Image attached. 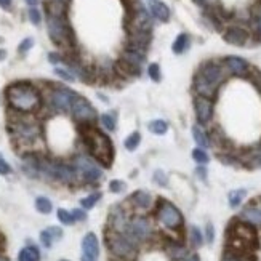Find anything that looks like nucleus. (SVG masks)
Wrapping results in <instances>:
<instances>
[{"label":"nucleus","instance_id":"nucleus-52","mask_svg":"<svg viewBox=\"0 0 261 261\" xmlns=\"http://www.w3.org/2000/svg\"><path fill=\"white\" fill-rule=\"evenodd\" d=\"M26 4H28L29 7H36V5L39 4V0H26Z\"/></svg>","mask_w":261,"mask_h":261},{"label":"nucleus","instance_id":"nucleus-15","mask_svg":"<svg viewBox=\"0 0 261 261\" xmlns=\"http://www.w3.org/2000/svg\"><path fill=\"white\" fill-rule=\"evenodd\" d=\"M111 229L112 231H117V232H125L127 231V226H128V215L125 213L124 208L120 207H114L111 211Z\"/></svg>","mask_w":261,"mask_h":261},{"label":"nucleus","instance_id":"nucleus-35","mask_svg":"<svg viewBox=\"0 0 261 261\" xmlns=\"http://www.w3.org/2000/svg\"><path fill=\"white\" fill-rule=\"evenodd\" d=\"M189 234H191V243H192V245L194 247H200L203 243V235H202L199 227L197 226H191Z\"/></svg>","mask_w":261,"mask_h":261},{"label":"nucleus","instance_id":"nucleus-19","mask_svg":"<svg viewBox=\"0 0 261 261\" xmlns=\"http://www.w3.org/2000/svg\"><path fill=\"white\" fill-rule=\"evenodd\" d=\"M63 237V229L61 227H56V226H52L48 227V229L40 232V242L44 243V247L50 248L53 245L55 240H60Z\"/></svg>","mask_w":261,"mask_h":261},{"label":"nucleus","instance_id":"nucleus-18","mask_svg":"<svg viewBox=\"0 0 261 261\" xmlns=\"http://www.w3.org/2000/svg\"><path fill=\"white\" fill-rule=\"evenodd\" d=\"M240 218L243 221H247L250 224H256V226H261V205H250L245 207L242 210L240 213Z\"/></svg>","mask_w":261,"mask_h":261},{"label":"nucleus","instance_id":"nucleus-7","mask_svg":"<svg viewBox=\"0 0 261 261\" xmlns=\"http://www.w3.org/2000/svg\"><path fill=\"white\" fill-rule=\"evenodd\" d=\"M157 218L159 221L164 224L168 229H179L183 226V215L172 202H168L165 199L159 200V207H157Z\"/></svg>","mask_w":261,"mask_h":261},{"label":"nucleus","instance_id":"nucleus-34","mask_svg":"<svg viewBox=\"0 0 261 261\" xmlns=\"http://www.w3.org/2000/svg\"><path fill=\"white\" fill-rule=\"evenodd\" d=\"M101 125L108 130V132H114L116 130V116H111V114H103L100 117Z\"/></svg>","mask_w":261,"mask_h":261},{"label":"nucleus","instance_id":"nucleus-17","mask_svg":"<svg viewBox=\"0 0 261 261\" xmlns=\"http://www.w3.org/2000/svg\"><path fill=\"white\" fill-rule=\"evenodd\" d=\"M82 251L84 255L92 258V259H96L98 255H100V243H98V237L93 234V232H88L84 240H82Z\"/></svg>","mask_w":261,"mask_h":261},{"label":"nucleus","instance_id":"nucleus-28","mask_svg":"<svg viewBox=\"0 0 261 261\" xmlns=\"http://www.w3.org/2000/svg\"><path fill=\"white\" fill-rule=\"evenodd\" d=\"M148 128H149V132L154 133V135H165L168 132V124L162 119H156V120L149 122Z\"/></svg>","mask_w":261,"mask_h":261},{"label":"nucleus","instance_id":"nucleus-38","mask_svg":"<svg viewBox=\"0 0 261 261\" xmlns=\"http://www.w3.org/2000/svg\"><path fill=\"white\" fill-rule=\"evenodd\" d=\"M148 74L151 77V80L154 82H160V66L157 63H152L148 66Z\"/></svg>","mask_w":261,"mask_h":261},{"label":"nucleus","instance_id":"nucleus-50","mask_svg":"<svg viewBox=\"0 0 261 261\" xmlns=\"http://www.w3.org/2000/svg\"><path fill=\"white\" fill-rule=\"evenodd\" d=\"M0 7H2V8H10L12 7V0H0Z\"/></svg>","mask_w":261,"mask_h":261},{"label":"nucleus","instance_id":"nucleus-30","mask_svg":"<svg viewBox=\"0 0 261 261\" xmlns=\"http://www.w3.org/2000/svg\"><path fill=\"white\" fill-rule=\"evenodd\" d=\"M36 208H37V211H40V213H44V215L52 213V210H53L52 200L47 199V197H37L36 199Z\"/></svg>","mask_w":261,"mask_h":261},{"label":"nucleus","instance_id":"nucleus-39","mask_svg":"<svg viewBox=\"0 0 261 261\" xmlns=\"http://www.w3.org/2000/svg\"><path fill=\"white\" fill-rule=\"evenodd\" d=\"M125 183L120 181V179H112L109 183V191L114 192V194H119V192H124L125 191Z\"/></svg>","mask_w":261,"mask_h":261},{"label":"nucleus","instance_id":"nucleus-44","mask_svg":"<svg viewBox=\"0 0 261 261\" xmlns=\"http://www.w3.org/2000/svg\"><path fill=\"white\" fill-rule=\"evenodd\" d=\"M12 172V167L8 165V162L4 159V156L0 154V175H8Z\"/></svg>","mask_w":261,"mask_h":261},{"label":"nucleus","instance_id":"nucleus-24","mask_svg":"<svg viewBox=\"0 0 261 261\" xmlns=\"http://www.w3.org/2000/svg\"><path fill=\"white\" fill-rule=\"evenodd\" d=\"M245 162L250 168H261V144L250 149L245 156Z\"/></svg>","mask_w":261,"mask_h":261},{"label":"nucleus","instance_id":"nucleus-56","mask_svg":"<svg viewBox=\"0 0 261 261\" xmlns=\"http://www.w3.org/2000/svg\"><path fill=\"white\" fill-rule=\"evenodd\" d=\"M0 261H7V259H2V258H0Z\"/></svg>","mask_w":261,"mask_h":261},{"label":"nucleus","instance_id":"nucleus-23","mask_svg":"<svg viewBox=\"0 0 261 261\" xmlns=\"http://www.w3.org/2000/svg\"><path fill=\"white\" fill-rule=\"evenodd\" d=\"M192 136H194V141L197 143L199 148H202V149L210 148V138L205 132H203V128L200 125L192 127Z\"/></svg>","mask_w":261,"mask_h":261},{"label":"nucleus","instance_id":"nucleus-57","mask_svg":"<svg viewBox=\"0 0 261 261\" xmlns=\"http://www.w3.org/2000/svg\"><path fill=\"white\" fill-rule=\"evenodd\" d=\"M61 261H68V259H61Z\"/></svg>","mask_w":261,"mask_h":261},{"label":"nucleus","instance_id":"nucleus-46","mask_svg":"<svg viewBox=\"0 0 261 261\" xmlns=\"http://www.w3.org/2000/svg\"><path fill=\"white\" fill-rule=\"evenodd\" d=\"M195 173H197V176L202 179V181H205V179H207V168L205 167H197V168H195Z\"/></svg>","mask_w":261,"mask_h":261},{"label":"nucleus","instance_id":"nucleus-41","mask_svg":"<svg viewBox=\"0 0 261 261\" xmlns=\"http://www.w3.org/2000/svg\"><path fill=\"white\" fill-rule=\"evenodd\" d=\"M29 20H31V23H34V24H40V21H42V16H40V12L37 10L36 7H31V8H29Z\"/></svg>","mask_w":261,"mask_h":261},{"label":"nucleus","instance_id":"nucleus-59","mask_svg":"<svg viewBox=\"0 0 261 261\" xmlns=\"http://www.w3.org/2000/svg\"><path fill=\"white\" fill-rule=\"evenodd\" d=\"M61 2H64V0H61Z\"/></svg>","mask_w":261,"mask_h":261},{"label":"nucleus","instance_id":"nucleus-36","mask_svg":"<svg viewBox=\"0 0 261 261\" xmlns=\"http://www.w3.org/2000/svg\"><path fill=\"white\" fill-rule=\"evenodd\" d=\"M56 215H58V219H60V221H61L63 224H66V226H69V224H72V223L76 221L71 211L64 210V208H60V210H58V213H56Z\"/></svg>","mask_w":261,"mask_h":261},{"label":"nucleus","instance_id":"nucleus-48","mask_svg":"<svg viewBox=\"0 0 261 261\" xmlns=\"http://www.w3.org/2000/svg\"><path fill=\"white\" fill-rule=\"evenodd\" d=\"M5 247H7V239H5L4 232L0 231V251H4V250H5Z\"/></svg>","mask_w":261,"mask_h":261},{"label":"nucleus","instance_id":"nucleus-51","mask_svg":"<svg viewBox=\"0 0 261 261\" xmlns=\"http://www.w3.org/2000/svg\"><path fill=\"white\" fill-rule=\"evenodd\" d=\"M183 261H200V259H199V256H197V255L194 253V255H187V256L183 259Z\"/></svg>","mask_w":261,"mask_h":261},{"label":"nucleus","instance_id":"nucleus-55","mask_svg":"<svg viewBox=\"0 0 261 261\" xmlns=\"http://www.w3.org/2000/svg\"><path fill=\"white\" fill-rule=\"evenodd\" d=\"M194 2H195V4H197V5H202L203 2H205V0H194Z\"/></svg>","mask_w":261,"mask_h":261},{"label":"nucleus","instance_id":"nucleus-1","mask_svg":"<svg viewBox=\"0 0 261 261\" xmlns=\"http://www.w3.org/2000/svg\"><path fill=\"white\" fill-rule=\"evenodd\" d=\"M7 104L18 114H31L42 108V96L39 90L28 82H15L5 88Z\"/></svg>","mask_w":261,"mask_h":261},{"label":"nucleus","instance_id":"nucleus-5","mask_svg":"<svg viewBox=\"0 0 261 261\" xmlns=\"http://www.w3.org/2000/svg\"><path fill=\"white\" fill-rule=\"evenodd\" d=\"M136 245L132 239L124 232L106 231V247L111 253L122 261H133L136 256Z\"/></svg>","mask_w":261,"mask_h":261},{"label":"nucleus","instance_id":"nucleus-32","mask_svg":"<svg viewBox=\"0 0 261 261\" xmlns=\"http://www.w3.org/2000/svg\"><path fill=\"white\" fill-rule=\"evenodd\" d=\"M192 159L197 162L199 165H207L210 162L208 154L205 152V149H202V148H197V149L192 151Z\"/></svg>","mask_w":261,"mask_h":261},{"label":"nucleus","instance_id":"nucleus-43","mask_svg":"<svg viewBox=\"0 0 261 261\" xmlns=\"http://www.w3.org/2000/svg\"><path fill=\"white\" fill-rule=\"evenodd\" d=\"M205 240L208 243H213V240H215V227L211 223H208L205 226Z\"/></svg>","mask_w":261,"mask_h":261},{"label":"nucleus","instance_id":"nucleus-54","mask_svg":"<svg viewBox=\"0 0 261 261\" xmlns=\"http://www.w3.org/2000/svg\"><path fill=\"white\" fill-rule=\"evenodd\" d=\"M82 261H95V259H92V258H88V256L84 255V256H82Z\"/></svg>","mask_w":261,"mask_h":261},{"label":"nucleus","instance_id":"nucleus-37","mask_svg":"<svg viewBox=\"0 0 261 261\" xmlns=\"http://www.w3.org/2000/svg\"><path fill=\"white\" fill-rule=\"evenodd\" d=\"M55 74L61 77L63 80H66V82H74L76 80V76L72 74V71L71 69H64V68H56L55 69Z\"/></svg>","mask_w":261,"mask_h":261},{"label":"nucleus","instance_id":"nucleus-60","mask_svg":"<svg viewBox=\"0 0 261 261\" xmlns=\"http://www.w3.org/2000/svg\"><path fill=\"white\" fill-rule=\"evenodd\" d=\"M259 200H261V197H259Z\"/></svg>","mask_w":261,"mask_h":261},{"label":"nucleus","instance_id":"nucleus-14","mask_svg":"<svg viewBox=\"0 0 261 261\" xmlns=\"http://www.w3.org/2000/svg\"><path fill=\"white\" fill-rule=\"evenodd\" d=\"M223 39L226 40L227 44H231V45L243 47L247 44V40H248V32L243 28H240V26H231V28H227L224 31Z\"/></svg>","mask_w":261,"mask_h":261},{"label":"nucleus","instance_id":"nucleus-2","mask_svg":"<svg viewBox=\"0 0 261 261\" xmlns=\"http://www.w3.org/2000/svg\"><path fill=\"white\" fill-rule=\"evenodd\" d=\"M80 136L88 148V152L104 167H111L114 159V146L109 136L93 124H80Z\"/></svg>","mask_w":261,"mask_h":261},{"label":"nucleus","instance_id":"nucleus-6","mask_svg":"<svg viewBox=\"0 0 261 261\" xmlns=\"http://www.w3.org/2000/svg\"><path fill=\"white\" fill-rule=\"evenodd\" d=\"M7 130L12 133V136L16 141H20L23 144H32L42 136V127H40L39 122L21 119V117L10 120Z\"/></svg>","mask_w":261,"mask_h":261},{"label":"nucleus","instance_id":"nucleus-16","mask_svg":"<svg viewBox=\"0 0 261 261\" xmlns=\"http://www.w3.org/2000/svg\"><path fill=\"white\" fill-rule=\"evenodd\" d=\"M224 66L235 76H247L250 71V64L240 56H227L224 58Z\"/></svg>","mask_w":261,"mask_h":261},{"label":"nucleus","instance_id":"nucleus-25","mask_svg":"<svg viewBox=\"0 0 261 261\" xmlns=\"http://www.w3.org/2000/svg\"><path fill=\"white\" fill-rule=\"evenodd\" d=\"M18 261H40V251H39V248L34 247V245L24 247L20 251Z\"/></svg>","mask_w":261,"mask_h":261},{"label":"nucleus","instance_id":"nucleus-45","mask_svg":"<svg viewBox=\"0 0 261 261\" xmlns=\"http://www.w3.org/2000/svg\"><path fill=\"white\" fill-rule=\"evenodd\" d=\"M71 213H72V216H74V219H76V221H84V219L87 218L85 211H84V210H80V208H76V210H72Z\"/></svg>","mask_w":261,"mask_h":261},{"label":"nucleus","instance_id":"nucleus-29","mask_svg":"<svg viewBox=\"0 0 261 261\" xmlns=\"http://www.w3.org/2000/svg\"><path fill=\"white\" fill-rule=\"evenodd\" d=\"M167 251H168L170 256H172L173 259H178V261H183L187 256V250L181 245H176V243H172V245L167 248Z\"/></svg>","mask_w":261,"mask_h":261},{"label":"nucleus","instance_id":"nucleus-4","mask_svg":"<svg viewBox=\"0 0 261 261\" xmlns=\"http://www.w3.org/2000/svg\"><path fill=\"white\" fill-rule=\"evenodd\" d=\"M229 247L231 251L247 255L258 247V235L255 227L247 221L232 223L229 227Z\"/></svg>","mask_w":261,"mask_h":261},{"label":"nucleus","instance_id":"nucleus-40","mask_svg":"<svg viewBox=\"0 0 261 261\" xmlns=\"http://www.w3.org/2000/svg\"><path fill=\"white\" fill-rule=\"evenodd\" d=\"M154 181H156V184L165 187L168 184V178H167L165 172H162V170H156V172H154Z\"/></svg>","mask_w":261,"mask_h":261},{"label":"nucleus","instance_id":"nucleus-49","mask_svg":"<svg viewBox=\"0 0 261 261\" xmlns=\"http://www.w3.org/2000/svg\"><path fill=\"white\" fill-rule=\"evenodd\" d=\"M48 58H50V63H60L61 61V58L56 53H50L48 55Z\"/></svg>","mask_w":261,"mask_h":261},{"label":"nucleus","instance_id":"nucleus-3","mask_svg":"<svg viewBox=\"0 0 261 261\" xmlns=\"http://www.w3.org/2000/svg\"><path fill=\"white\" fill-rule=\"evenodd\" d=\"M226 80V72L221 64L215 61H207L199 68L194 76V90L199 96L213 100L218 93V88Z\"/></svg>","mask_w":261,"mask_h":261},{"label":"nucleus","instance_id":"nucleus-53","mask_svg":"<svg viewBox=\"0 0 261 261\" xmlns=\"http://www.w3.org/2000/svg\"><path fill=\"white\" fill-rule=\"evenodd\" d=\"M5 55H7L5 50H0V60H4V58H5Z\"/></svg>","mask_w":261,"mask_h":261},{"label":"nucleus","instance_id":"nucleus-22","mask_svg":"<svg viewBox=\"0 0 261 261\" xmlns=\"http://www.w3.org/2000/svg\"><path fill=\"white\" fill-rule=\"evenodd\" d=\"M149 8H151V13L156 16L159 21L167 23L170 20V8L164 2H159V0H156V2L151 4Z\"/></svg>","mask_w":261,"mask_h":261},{"label":"nucleus","instance_id":"nucleus-58","mask_svg":"<svg viewBox=\"0 0 261 261\" xmlns=\"http://www.w3.org/2000/svg\"><path fill=\"white\" fill-rule=\"evenodd\" d=\"M259 92H261V85H259Z\"/></svg>","mask_w":261,"mask_h":261},{"label":"nucleus","instance_id":"nucleus-13","mask_svg":"<svg viewBox=\"0 0 261 261\" xmlns=\"http://www.w3.org/2000/svg\"><path fill=\"white\" fill-rule=\"evenodd\" d=\"M194 111H195V119H197L200 125L208 124L211 117H213V111H215L213 100H208V98L197 95L194 98Z\"/></svg>","mask_w":261,"mask_h":261},{"label":"nucleus","instance_id":"nucleus-47","mask_svg":"<svg viewBox=\"0 0 261 261\" xmlns=\"http://www.w3.org/2000/svg\"><path fill=\"white\" fill-rule=\"evenodd\" d=\"M255 28L258 31V34H261V8L258 10L256 16H255Z\"/></svg>","mask_w":261,"mask_h":261},{"label":"nucleus","instance_id":"nucleus-21","mask_svg":"<svg viewBox=\"0 0 261 261\" xmlns=\"http://www.w3.org/2000/svg\"><path fill=\"white\" fill-rule=\"evenodd\" d=\"M130 202H132L135 207L144 210V208L151 207L152 197H151V194L146 192V191H136V192H133L132 195H130Z\"/></svg>","mask_w":261,"mask_h":261},{"label":"nucleus","instance_id":"nucleus-9","mask_svg":"<svg viewBox=\"0 0 261 261\" xmlns=\"http://www.w3.org/2000/svg\"><path fill=\"white\" fill-rule=\"evenodd\" d=\"M74 168L85 183H96L103 178L101 167L87 156H77L74 159Z\"/></svg>","mask_w":261,"mask_h":261},{"label":"nucleus","instance_id":"nucleus-20","mask_svg":"<svg viewBox=\"0 0 261 261\" xmlns=\"http://www.w3.org/2000/svg\"><path fill=\"white\" fill-rule=\"evenodd\" d=\"M122 60L128 64H132V66L138 68V69H141L143 63H144V53L132 50V48H127V50L122 53Z\"/></svg>","mask_w":261,"mask_h":261},{"label":"nucleus","instance_id":"nucleus-31","mask_svg":"<svg viewBox=\"0 0 261 261\" xmlns=\"http://www.w3.org/2000/svg\"><path fill=\"white\" fill-rule=\"evenodd\" d=\"M101 199V192H93V194H90L87 195V197H84L82 200H80V205H82L85 210H90V208H93L96 205V202Z\"/></svg>","mask_w":261,"mask_h":261},{"label":"nucleus","instance_id":"nucleus-8","mask_svg":"<svg viewBox=\"0 0 261 261\" xmlns=\"http://www.w3.org/2000/svg\"><path fill=\"white\" fill-rule=\"evenodd\" d=\"M47 26H48V34L50 39L56 45H66L71 40V29L68 26L64 16H55L48 15L47 18Z\"/></svg>","mask_w":261,"mask_h":261},{"label":"nucleus","instance_id":"nucleus-42","mask_svg":"<svg viewBox=\"0 0 261 261\" xmlns=\"http://www.w3.org/2000/svg\"><path fill=\"white\" fill-rule=\"evenodd\" d=\"M32 45H34V39H31V37H29V39H24L23 42L20 44V48H18V50H20V53H26V52L31 50Z\"/></svg>","mask_w":261,"mask_h":261},{"label":"nucleus","instance_id":"nucleus-10","mask_svg":"<svg viewBox=\"0 0 261 261\" xmlns=\"http://www.w3.org/2000/svg\"><path fill=\"white\" fill-rule=\"evenodd\" d=\"M69 112L77 122H80V124H93V122L98 119V114L92 106V103L80 95H76V98L72 100Z\"/></svg>","mask_w":261,"mask_h":261},{"label":"nucleus","instance_id":"nucleus-27","mask_svg":"<svg viewBox=\"0 0 261 261\" xmlns=\"http://www.w3.org/2000/svg\"><path fill=\"white\" fill-rule=\"evenodd\" d=\"M247 195V191L245 189H234L229 192V195H227V200H229V205L232 208H237L240 203L243 202V199H245Z\"/></svg>","mask_w":261,"mask_h":261},{"label":"nucleus","instance_id":"nucleus-26","mask_svg":"<svg viewBox=\"0 0 261 261\" xmlns=\"http://www.w3.org/2000/svg\"><path fill=\"white\" fill-rule=\"evenodd\" d=\"M187 47H189V36L187 34H179L176 39H175V42H173V47H172V50L173 53L176 55H181L187 50Z\"/></svg>","mask_w":261,"mask_h":261},{"label":"nucleus","instance_id":"nucleus-33","mask_svg":"<svg viewBox=\"0 0 261 261\" xmlns=\"http://www.w3.org/2000/svg\"><path fill=\"white\" fill-rule=\"evenodd\" d=\"M140 143H141V135L138 133V132H133L132 135H130L127 140H125V148L128 149V151H135L138 146H140Z\"/></svg>","mask_w":261,"mask_h":261},{"label":"nucleus","instance_id":"nucleus-11","mask_svg":"<svg viewBox=\"0 0 261 261\" xmlns=\"http://www.w3.org/2000/svg\"><path fill=\"white\" fill-rule=\"evenodd\" d=\"M127 234L130 239H132L135 243H140V242H144L151 237L152 234V227H151V223L148 218L144 216H135L128 221V226H127V231L124 232Z\"/></svg>","mask_w":261,"mask_h":261},{"label":"nucleus","instance_id":"nucleus-12","mask_svg":"<svg viewBox=\"0 0 261 261\" xmlns=\"http://www.w3.org/2000/svg\"><path fill=\"white\" fill-rule=\"evenodd\" d=\"M76 92L66 88V87H56L53 88L50 95H48V103L53 109L60 111V112H69L71 111V104L72 100L76 98Z\"/></svg>","mask_w":261,"mask_h":261}]
</instances>
